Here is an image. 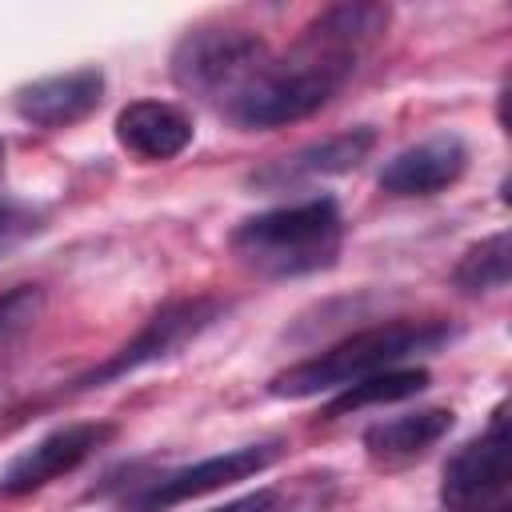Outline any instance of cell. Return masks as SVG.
<instances>
[{
  "mask_svg": "<svg viewBox=\"0 0 512 512\" xmlns=\"http://www.w3.org/2000/svg\"><path fill=\"white\" fill-rule=\"evenodd\" d=\"M388 8L368 0L328 4L316 12L296 44L268 60L228 104V120L240 128H280L320 112L360 68L368 48L384 36Z\"/></svg>",
  "mask_w": 512,
  "mask_h": 512,
  "instance_id": "cell-1",
  "label": "cell"
},
{
  "mask_svg": "<svg viewBox=\"0 0 512 512\" xmlns=\"http://www.w3.org/2000/svg\"><path fill=\"white\" fill-rule=\"evenodd\" d=\"M452 340V328L440 320H392L364 332H352L336 340L332 348L284 368L272 376L268 392L280 400H308L324 392H340L364 376H376L384 368H400L416 356H428Z\"/></svg>",
  "mask_w": 512,
  "mask_h": 512,
  "instance_id": "cell-2",
  "label": "cell"
},
{
  "mask_svg": "<svg viewBox=\"0 0 512 512\" xmlns=\"http://www.w3.org/2000/svg\"><path fill=\"white\" fill-rule=\"evenodd\" d=\"M236 260L260 276L288 280L332 268L344 244V220L336 200L312 196L260 216H248L228 236Z\"/></svg>",
  "mask_w": 512,
  "mask_h": 512,
  "instance_id": "cell-3",
  "label": "cell"
},
{
  "mask_svg": "<svg viewBox=\"0 0 512 512\" xmlns=\"http://www.w3.org/2000/svg\"><path fill=\"white\" fill-rule=\"evenodd\" d=\"M268 48L248 28H196L172 52V80L192 96L232 100L260 68Z\"/></svg>",
  "mask_w": 512,
  "mask_h": 512,
  "instance_id": "cell-4",
  "label": "cell"
},
{
  "mask_svg": "<svg viewBox=\"0 0 512 512\" xmlns=\"http://www.w3.org/2000/svg\"><path fill=\"white\" fill-rule=\"evenodd\" d=\"M440 504L444 512H512V440L504 408L492 412L476 440L448 456Z\"/></svg>",
  "mask_w": 512,
  "mask_h": 512,
  "instance_id": "cell-5",
  "label": "cell"
},
{
  "mask_svg": "<svg viewBox=\"0 0 512 512\" xmlns=\"http://www.w3.org/2000/svg\"><path fill=\"white\" fill-rule=\"evenodd\" d=\"M280 456V444H244V448H228L220 456H208L200 464H188V468H172V472H160L144 484H136L128 496H124V512H164V508H176V504H188V500H200L208 492H220L236 480H248L256 472H264L272 460Z\"/></svg>",
  "mask_w": 512,
  "mask_h": 512,
  "instance_id": "cell-6",
  "label": "cell"
},
{
  "mask_svg": "<svg viewBox=\"0 0 512 512\" xmlns=\"http://www.w3.org/2000/svg\"><path fill=\"white\" fill-rule=\"evenodd\" d=\"M220 312H224V304L212 300V296H192V300H172V304H164L156 316L144 320V328H140L116 356H108L96 372H88L84 380H76V388H100V384H108V380H120V376H128V372H136V368H144V364H156V360L180 352V348H184L188 340H196L212 320H220Z\"/></svg>",
  "mask_w": 512,
  "mask_h": 512,
  "instance_id": "cell-7",
  "label": "cell"
},
{
  "mask_svg": "<svg viewBox=\"0 0 512 512\" xmlns=\"http://www.w3.org/2000/svg\"><path fill=\"white\" fill-rule=\"evenodd\" d=\"M116 436V424L108 420H80L48 432L32 448H24L4 472H0V496H28L68 472H76L84 460H92L108 440Z\"/></svg>",
  "mask_w": 512,
  "mask_h": 512,
  "instance_id": "cell-8",
  "label": "cell"
},
{
  "mask_svg": "<svg viewBox=\"0 0 512 512\" xmlns=\"http://www.w3.org/2000/svg\"><path fill=\"white\" fill-rule=\"evenodd\" d=\"M464 168H468L464 140L452 132H440L396 152L380 172V188L388 196H436L452 188L464 176Z\"/></svg>",
  "mask_w": 512,
  "mask_h": 512,
  "instance_id": "cell-9",
  "label": "cell"
},
{
  "mask_svg": "<svg viewBox=\"0 0 512 512\" xmlns=\"http://www.w3.org/2000/svg\"><path fill=\"white\" fill-rule=\"evenodd\" d=\"M100 100H104L100 68H72V72L44 76L16 88V112L36 128H68L88 112H96Z\"/></svg>",
  "mask_w": 512,
  "mask_h": 512,
  "instance_id": "cell-10",
  "label": "cell"
},
{
  "mask_svg": "<svg viewBox=\"0 0 512 512\" xmlns=\"http://www.w3.org/2000/svg\"><path fill=\"white\" fill-rule=\"evenodd\" d=\"M372 148H376V132L372 128H348L340 136L308 144V148H300V152H292V156L252 172V188L284 192V188H296V184L316 180V176H340V172L360 168Z\"/></svg>",
  "mask_w": 512,
  "mask_h": 512,
  "instance_id": "cell-11",
  "label": "cell"
},
{
  "mask_svg": "<svg viewBox=\"0 0 512 512\" xmlns=\"http://www.w3.org/2000/svg\"><path fill=\"white\" fill-rule=\"evenodd\" d=\"M116 140L132 156L164 164L192 144V120L168 100H132L116 112Z\"/></svg>",
  "mask_w": 512,
  "mask_h": 512,
  "instance_id": "cell-12",
  "label": "cell"
},
{
  "mask_svg": "<svg viewBox=\"0 0 512 512\" xmlns=\"http://www.w3.org/2000/svg\"><path fill=\"white\" fill-rule=\"evenodd\" d=\"M448 432H452V412L448 408H420V412H404V416H392V420L372 424L364 432V452L376 464L396 468V464L420 460Z\"/></svg>",
  "mask_w": 512,
  "mask_h": 512,
  "instance_id": "cell-13",
  "label": "cell"
},
{
  "mask_svg": "<svg viewBox=\"0 0 512 512\" xmlns=\"http://www.w3.org/2000/svg\"><path fill=\"white\" fill-rule=\"evenodd\" d=\"M428 388V372L416 368V364H400V368H384L376 376H364L348 388H340L328 408H324V420H336L344 412H356V408H372V404H396V400H408L416 392Z\"/></svg>",
  "mask_w": 512,
  "mask_h": 512,
  "instance_id": "cell-14",
  "label": "cell"
},
{
  "mask_svg": "<svg viewBox=\"0 0 512 512\" xmlns=\"http://www.w3.org/2000/svg\"><path fill=\"white\" fill-rule=\"evenodd\" d=\"M508 268H512L508 232H496L460 256V264L452 268V280L460 292H496L508 284Z\"/></svg>",
  "mask_w": 512,
  "mask_h": 512,
  "instance_id": "cell-15",
  "label": "cell"
},
{
  "mask_svg": "<svg viewBox=\"0 0 512 512\" xmlns=\"http://www.w3.org/2000/svg\"><path fill=\"white\" fill-rule=\"evenodd\" d=\"M216 512H316V476L292 488H260L236 504H224Z\"/></svg>",
  "mask_w": 512,
  "mask_h": 512,
  "instance_id": "cell-16",
  "label": "cell"
},
{
  "mask_svg": "<svg viewBox=\"0 0 512 512\" xmlns=\"http://www.w3.org/2000/svg\"><path fill=\"white\" fill-rule=\"evenodd\" d=\"M40 304H44V292H40L36 284H20V288L4 292V296H0V340H8V336L20 332L28 320H36Z\"/></svg>",
  "mask_w": 512,
  "mask_h": 512,
  "instance_id": "cell-17",
  "label": "cell"
},
{
  "mask_svg": "<svg viewBox=\"0 0 512 512\" xmlns=\"http://www.w3.org/2000/svg\"><path fill=\"white\" fill-rule=\"evenodd\" d=\"M0 176H4V140H0Z\"/></svg>",
  "mask_w": 512,
  "mask_h": 512,
  "instance_id": "cell-18",
  "label": "cell"
}]
</instances>
